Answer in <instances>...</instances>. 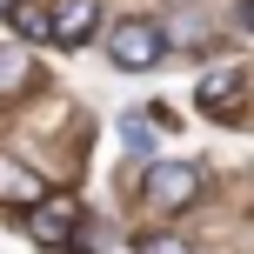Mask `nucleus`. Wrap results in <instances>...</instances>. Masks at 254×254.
<instances>
[{
    "label": "nucleus",
    "mask_w": 254,
    "mask_h": 254,
    "mask_svg": "<svg viewBox=\"0 0 254 254\" xmlns=\"http://www.w3.org/2000/svg\"><path fill=\"white\" fill-rule=\"evenodd\" d=\"M94 27H101V0H61V7L47 13V40L54 47H80Z\"/></svg>",
    "instance_id": "3"
},
{
    "label": "nucleus",
    "mask_w": 254,
    "mask_h": 254,
    "mask_svg": "<svg viewBox=\"0 0 254 254\" xmlns=\"http://www.w3.org/2000/svg\"><path fill=\"white\" fill-rule=\"evenodd\" d=\"M134 254H194V248L181 241V234H140V241H134Z\"/></svg>",
    "instance_id": "9"
},
{
    "label": "nucleus",
    "mask_w": 254,
    "mask_h": 254,
    "mask_svg": "<svg viewBox=\"0 0 254 254\" xmlns=\"http://www.w3.org/2000/svg\"><path fill=\"white\" fill-rule=\"evenodd\" d=\"M140 194H147V207H161V214L194 207L201 201V161H154L147 174H140Z\"/></svg>",
    "instance_id": "1"
},
{
    "label": "nucleus",
    "mask_w": 254,
    "mask_h": 254,
    "mask_svg": "<svg viewBox=\"0 0 254 254\" xmlns=\"http://www.w3.org/2000/svg\"><path fill=\"white\" fill-rule=\"evenodd\" d=\"M27 74H34V61H27L20 47H0V94H20Z\"/></svg>",
    "instance_id": "6"
},
{
    "label": "nucleus",
    "mask_w": 254,
    "mask_h": 254,
    "mask_svg": "<svg viewBox=\"0 0 254 254\" xmlns=\"http://www.w3.org/2000/svg\"><path fill=\"white\" fill-rule=\"evenodd\" d=\"M161 54H167V27L161 20H121L107 34V61L121 74H147V67H161Z\"/></svg>",
    "instance_id": "2"
},
{
    "label": "nucleus",
    "mask_w": 254,
    "mask_h": 254,
    "mask_svg": "<svg viewBox=\"0 0 254 254\" xmlns=\"http://www.w3.org/2000/svg\"><path fill=\"white\" fill-rule=\"evenodd\" d=\"M201 107L221 114V121H241V74H234V67L207 74V80H201Z\"/></svg>",
    "instance_id": "5"
},
{
    "label": "nucleus",
    "mask_w": 254,
    "mask_h": 254,
    "mask_svg": "<svg viewBox=\"0 0 254 254\" xmlns=\"http://www.w3.org/2000/svg\"><path fill=\"white\" fill-rule=\"evenodd\" d=\"M0 194H13V201H40V188L20 174V167H7V161H0Z\"/></svg>",
    "instance_id": "8"
},
{
    "label": "nucleus",
    "mask_w": 254,
    "mask_h": 254,
    "mask_svg": "<svg viewBox=\"0 0 254 254\" xmlns=\"http://www.w3.org/2000/svg\"><path fill=\"white\" fill-rule=\"evenodd\" d=\"M7 20L20 27L27 40H47V13H40V7H27V0H13V7H7Z\"/></svg>",
    "instance_id": "7"
},
{
    "label": "nucleus",
    "mask_w": 254,
    "mask_h": 254,
    "mask_svg": "<svg viewBox=\"0 0 254 254\" xmlns=\"http://www.w3.org/2000/svg\"><path fill=\"white\" fill-rule=\"evenodd\" d=\"M7 7H13V0H0V13H7Z\"/></svg>",
    "instance_id": "10"
},
{
    "label": "nucleus",
    "mask_w": 254,
    "mask_h": 254,
    "mask_svg": "<svg viewBox=\"0 0 254 254\" xmlns=\"http://www.w3.org/2000/svg\"><path fill=\"white\" fill-rule=\"evenodd\" d=\"M74 221H80V201H47V207H34L27 234H34L40 248H67L74 241Z\"/></svg>",
    "instance_id": "4"
}]
</instances>
